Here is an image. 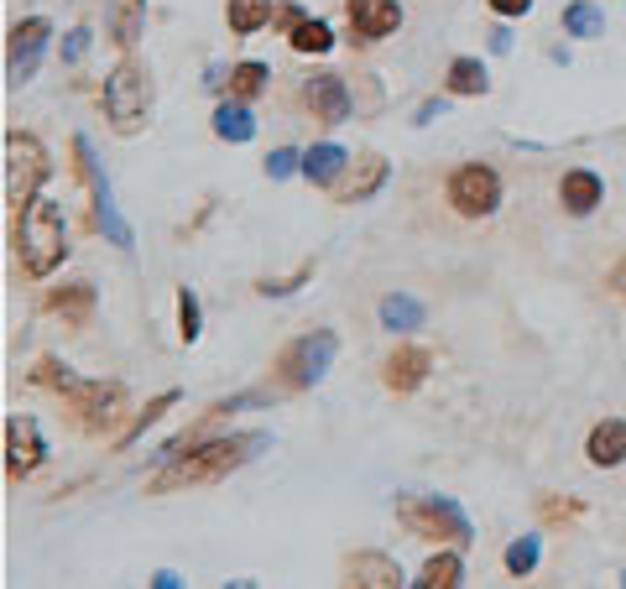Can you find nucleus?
I'll use <instances>...</instances> for the list:
<instances>
[{
	"mask_svg": "<svg viewBox=\"0 0 626 589\" xmlns=\"http://www.w3.org/2000/svg\"><path fill=\"white\" fill-rule=\"evenodd\" d=\"M89 52V26H73L69 37H63V63H79Z\"/></svg>",
	"mask_w": 626,
	"mask_h": 589,
	"instance_id": "f704fd0d",
	"label": "nucleus"
},
{
	"mask_svg": "<svg viewBox=\"0 0 626 589\" xmlns=\"http://www.w3.org/2000/svg\"><path fill=\"white\" fill-rule=\"evenodd\" d=\"M339 354V339L329 329H313L303 334V339H292L288 354H282V376H288V386H318V381L329 376V365H335Z\"/></svg>",
	"mask_w": 626,
	"mask_h": 589,
	"instance_id": "1a4fd4ad",
	"label": "nucleus"
},
{
	"mask_svg": "<svg viewBox=\"0 0 626 589\" xmlns=\"http://www.w3.org/2000/svg\"><path fill=\"white\" fill-rule=\"evenodd\" d=\"M43 459H48L43 428L32 423V418H22V412H11V418H5V470L32 474V470H43Z\"/></svg>",
	"mask_w": 626,
	"mask_h": 589,
	"instance_id": "9b49d317",
	"label": "nucleus"
},
{
	"mask_svg": "<svg viewBox=\"0 0 626 589\" xmlns=\"http://www.w3.org/2000/svg\"><path fill=\"white\" fill-rule=\"evenodd\" d=\"M43 183H48V152H43V142L11 131L5 136V204L22 209L26 199L43 193Z\"/></svg>",
	"mask_w": 626,
	"mask_h": 589,
	"instance_id": "423d86ee",
	"label": "nucleus"
},
{
	"mask_svg": "<svg viewBox=\"0 0 626 589\" xmlns=\"http://www.w3.org/2000/svg\"><path fill=\"white\" fill-rule=\"evenodd\" d=\"M16 256L32 277H52L69 256V219H63V204L48 189L37 199H26L22 214H16Z\"/></svg>",
	"mask_w": 626,
	"mask_h": 589,
	"instance_id": "f03ea898",
	"label": "nucleus"
},
{
	"mask_svg": "<svg viewBox=\"0 0 626 589\" xmlns=\"http://www.w3.org/2000/svg\"><path fill=\"white\" fill-rule=\"evenodd\" d=\"M292 172H303V152H292V146H277V152L266 157V178H272V183H282V178H292Z\"/></svg>",
	"mask_w": 626,
	"mask_h": 589,
	"instance_id": "473e14b6",
	"label": "nucleus"
},
{
	"mask_svg": "<svg viewBox=\"0 0 626 589\" xmlns=\"http://www.w3.org/2000/svg\"><path fill=\"white\" fill-rule=\"evenodd\" d=\"M444 110H449L444 99H423V105H418V125H429V120H438Z\"/></svg>",
	"mask_w": 626,
	"mask_h": 589,
	"instance_id": "e433bc0d",
	"label": "nucleus"
},
{
	"mask_svg": "<svg viewBox=\"0 0 626 589\" xmlns=\"http://www.w3.org/2000/svg\"><path fill=\"white\" fill-rule=\"evenodd\" d=\"M178 334H183V345H193L198 334H204V308H198V292H178Z\"/></svg>",
	"mask_w": 626,
	"mask_h": 589,
	"instance_id": "c85d7f7f",
	"label": "nucleus"
},
{
	"mask_svg": "<svg viewBox=\"0 0 626 589\" xmlns=\"http://www.w3.org/2000/svg\"><path fill=\"white\" fill-rule=\"evenodd\" d=\"M262 448H272V433H230V438H209V444L189 448V454H168L162 459V474L152 480V491H178V485H209V480H225L241 465H251Z\"/></svg>",
	"mask_w": 626,
	"mask_h": 589,
	"instance_id": "f257e3e1",
	"label": "nucleus"
},
{
	"mask_svg": "<svg viewBox=\"0 0 626 589\" xmlns=\"http://www.w3.org/2000/svg\"><path fill=\"white\" fill-rule=\"evenodd\" d=\"M585 459H590L595 470H616V465H626V418H605V423L590 428V438H585Z\"/></svg>",
	"mask_w": 626,
	"mask_h": 589,
	"instance_id": "ddd939ff",
	"label": "nucleus"
},
{
	"mask_svg": "<svg viewBox=\"0 0 626 589\" xmlns=\"http://www.w3.org/2000/svg\"><path fill=\"white\" fill-rule=\"evenodd\" d=\"M345 16H350L356 43H382V37H392L402 26V5L397 0H350Z\"/></svg>",
	"mask_w": 626,
	"mask_h": 589,
	"instance_id": "f8f14e48",
	"label": "nucleus"
},
{
	"mask_svg": "<svg viewBox=\"0 0 626 589\" xmlns=\"http://www.w3.org/2000/svg\"><path fill=\"white\" fill-rule=\"evenodd\" d=\"M449 204H455V214H465V219L496 214V204H502V172L485 167V163L455 167V178H449Z\"/></svg>",
	"mask_w": 626,
	"mask_h": 589,
	"instance_id": "6e6552de",
	"label": "nucleus"
},
{
	"mask_svg": "<svg viewBox=\"0 0 626 589\" xmlns=\"http://www.w3.org/2000/svg\"><path fill=\"white\" fill-rule=\"evenodd\" d=\"M491 52H511V32H506V26L491 32Z\"/></svg>",
	"mask_w": 626,
	"mask_h": 589,
	"instance_id": "58836bf2",
	"label": "nucleus"
},
{
	"mask_svg": "<svg viewBox=\"0 0 626 589\" xmlns=\"http://www.w3.org/2000/svg\"><path fill=\"white\" fill-rule=\"evenodd\" d=\"M564 32L590 43V37H601L605 32V11L595 0H575V5H564Z\"/></svg>",
	"mask_w": 626,
	"mask_h": 589,
	"instance_id": "b1692460",
	"label": "nucleus"
},
{
	"mask_svg": "<svg viewBox=\"0 0 626 589\" xmlns=\"http://www.w3.org/2000/svg\"><path fill=\"white\" fill-rule=\"evenodd\" d=\"M622 585H626V568H622Z\"/></svg>",
	"mask_w": 626,
	"mask_h": 589,
	"instance_id": "ea45409f",
	"label": "nucleus"
},
{
	"mask_svg": "<svg viewBox=\"0 0 626 589\" xmlns=\"http://www.w3.org/2000/svg\"><path fill=\"white\" fill-rule=\"evenodd\" d=\"M215 136L219 142H251V136H256V116H251V105H245V99H225V105H219L215 110Z\"/></svg>",
	"mask_w": 626,
	"mask_h": 589,
	"instance_id": "412c9836",
	"label": "nucleus"
},
{
	"mask_svg": "<svg viewBox=\"0 0 626 589\" xmlns=\"http://www.w3.org/2000/svg\"><path fill=\"white\" fill-rule=\"evenodd\" d=\"M48 308H52V313H63L69 324H84V318H89V308H95V287L73 283V287H63V292H52Z\"/></svg>",
	"mask_w": 626,
	"mask_h": 589,
	"instance_id": "a878e982",
	"label": "nucleus"
},
{
	"mask_svg": "<svg viewBox=\"0 0 626 589\" xmlns=\"http://www.w3.org/2000/svg\"><path fill=\"white\" fill-rule=\"evenodd\" d=\"M309 105H313V116L329 120V125L350 120V89H345V79H339V73H313L309 79Z\"/></svg>",
	"mask_w": 626,
	"mask_h": 589,
	"instance_id": "2eb2a0df",
	"label": "nucleus"
},
{
	"mask_svg": "<svg viewBox=\"0 0 626 589\" xmlns=\"http://www.w3.org/2000/svg\"><path fill=\"white\" fill-rule=\"evenodd\" d=\"M73 152H79V163H84V178H89V189H95V225H99V236L110 240V245H121V251H131V245H136V236H131V225L121 219V204H116V183L105 178L95 142H89V136H79V142H73Z\"/></svg>",
	"mask_w": 626,
	"mask_h": 589,
	"instance_id": "0eeeda50",
	"label": "nucleus"
},
{
	"mask_svg": "<svg viewBox=\"0 0 626 589\" xmlns=\"http://www.w3.org/2000/svg\"><path fill=\"white\" fill-rule=\"evenodd\" d=\"M105 26H110V37H116L121 48H136L146 32V0H110Z\"/></svg>",
	"mask_w": 626,
	"mask_h": 589,
	"instance_id": "a211bd4d",
	"label": "nucleus"
},
{
	"mask_svg": "<svg viewBox=\"0 0 626 589\" xmlns=\"http://www.w3.org/2000/svg\"><path fill=\"white\" fill-rule=\"evenodd\" d=\"M292 52H329L335 48V32H329V26L324 22H309V16H303V22L292 26Z\"/></svg>",
	"mask_w": 626,
	"mask_h": 589,
	"instance_id": "cd10ccee",
	"label": "nucleus"
},
{
	"mask_svg": "<svg viewBox=\"0 0 626 589\" xmlns=\"http://www.w3.org/2000/svg\"><path fill=\"white\" fill-rule=\"evenodd\" d=\"M386 172H392V167H386L382 157H371V163H365V178H361V183H356L350 193H345V204H365V199H371V193L386 183Z\"/></svg>",
	"mask_w": 626,
	"mask_h": 589,
	"instance_id": "7c9ffc66",
	"label": "nucleus"
},
{
	"mask_svg": "<svg viewBox=\"0 0 626 589\" xmlns=\"http://www.w3.org/2000/svg\"><path fill=\"white\" fill-rule=\"evenodd\" d=\"M43 381L58 386V392H63V397L84 412V423H89V428L116 423V418H121V407H125V386H121V381H79L69 365H58V360H43Z\"/></svg>",
	"mask_w": 626,
	"mask_h": 589,
	"instance_id": "20e7f679",
	"label": "nucleus"
},
{
	"mask_svg": "<svg viewBox=\"0 0 626 589\" xmlns=\"http://www.w3.org/2000/svg\"><path fill=\"white\" fill-rule=\"evenodd\" d=\"M491 89V73L481 58H455L449 63V95H485Z\"/></svg>",
	"mask_w": 626,
	"mask_h": 589,
	"instance_id": "393cba45",
	"label": "nucleus"
},
{
	"mask_svg": "<svg viewBox=\"0 0 626 589\" xmlns=\"http://www.w3.org/2000/svg\"><path fill=\"white\" fill-rule=\"evenodd\" d=\"M397 521L408 527L412 538H449L459 548L475 538V527L459 512L455 495H397Z\"/></svg>",
	"mask_w": 626,
	"mask_h": 589,
	"instance_id": "7ed1b4c3",
	"label": "nucleus"
},
{
	"mask_svg": "<svg viewBox=\"0 0 626 589\" xmlns=\"http://www.w3.org/2000/svg\"><path fill=\"white\" fill-rule=\"evenodd\" d=\"M538 553H543V548H538V538H517L511 548H506V568L522 579V574H532V568H538Z\"/></svg>",
	"mask_w": 626,
	"mask_h": 589,
	"instance_id": "c756f323",
	"label": "nucleus"
},
{
	"mask_svg": "<svg viewBox=\"0 0 626 589\" xmlns=\"http://www.w3.org/2000/svg\"><path fill=\"white\" fill-rule=\"evenodd\" d=\"M168 407H178V392H162V397H157V401H146V412H142V418H136V423H131V433H125L121 444H136V438H142L146 428L157 423V418H162Z\"/></svg>",
	"mask_w": 626,
	"mask_h": 589,
	"instance_id": "2f4dec72",
	"label": "nucleus"
},
{
	"mask_svg": "<svg viewBox=\"0 0 626 589\" xmlns=\"http://www.w3.org/2000/svg\"><path fill=\"white\" fill-rule=\"evenodd\" d=\"M313 277V266H303V272H298V277H277V283H272V277H266L262 287H256V292H262V298H288V292H298V287L309 283Z\"/></svg>",
	"mask_w": 626,
	"mask_h": 589,
	"instance_id": "72a5a7b5",
	"label": "nucleus"
},
{
	"mask_svg": "<svg viewBox=\"0 0 626 589\" xmlns=\"http://www.w3.org/2000/svg\"><path fill=\"white\" fill-rule=\"evenodd\" d=\"M266 79H272V69L256 63V58H245V63L230 69V95H236V99H256L266 89Z\"/></svg>",
	"mask_w": 626,
	"mask_h": 589,
	"instance_id": "bb28decb",
	"label": "nucleus"
},
{
	"mask_svg": "<svg viewBox=\"0 0 626 589\" xmlns=\"http://www.w3.org/2000/svg\"><path fill=\"white\" fill-rule=\"evenodd\" d=\"M429 365H434L429 350L402 345V350H392V360H386V386H392V392H418V386L429 381Z\"/></svg>",
	"mask_w": 626,
	"mask_h": 589,
	"instance_id": "dca6fc26",
	"label": "nucleus"
},
{
	"mask_svg": "<svg viewBox=\"0 0 626 589\" xmlns=\"http://www.w3.org/2000/svg\"><path fill=\"white\" fill-rule=\"evenodd\" d=\"M491 11H496V16H528L532 0H491Z\"/></svg>",
	"mask_w": 626,
	"mask_h": 589,
	"instance_id": "c9c22d12",
	"label": "nucleus"
},
{
	"mask_svg": "<svg viewBox=\"0 0 626 589\" xmlns=\"http://www.w3.org/2000/svg\"><path fill=\"white\" fill-rule=\"evenodd\" d=\"M152 585H157V589H178V585H183V579H178L172 568H157V574H152Z\"/></svg>",
	"mask_w": 626,
	"mask_h": 589,
	"instance_id": "4c0bfd02",
	"label": "nucleus"
},
{
	"mask_svg": "<svg viewBox=\"0 0 626 589\" xmlns=\"http://www.w3.org/2000/svg\"><path fill=\"white\" fill-rule=\"evenodd\" d=\"M345 167H350V152H345V146H335V142H318V146H309V152H303V178H309V183H318V189H324V183H335Z\"/></svg>",
	"mask_w": 626,
	"mask_h": 589,
	"instance_id": "aec40b11",
	"label": "nucleus"
},
{
	"mask_svg": "<svg viewBox=\"0 0 626 589\" xmlns=\"http://www.w3.org/2000/svg\"><path fill=\"white\" fill-rule=\"evenodd\" d=\"M350 585L392 589V585H408V579H402L397 558H386V553H356V558H350Z\"/></svg>",
	"mask_w": 626,
	"mask_h": 589,
	"instance_id": "f3484780",
	"label": "nucleus"
},
{
	"mask_svg": "<svg viewBox=\"0 0 626 589\" xmlns=\"http://www.w3.org/2000/svg\"><path fill=\"white\" fill-rule=\"evenodd\" d=\"M272 11H277L272 0H230V5H225V22H230L236 37H251V32H262V26L272 22Z\"/></svg>",
	"mask_w": 626,
	"mask_h": 589,
	"instance_id": "4be33fe9",
	"label": "nucleus"
},
{
	"mask_svg": "<svg viewBox=\"0 0 626 589\" xmlns=\"http://www.w3.org/2000/svg\"><path fill=\"white\" fill-rule=\"evenodd\" d=\"M605 199V183L590 172V167H569L564 172V183H558V204L575 214V219H585V214H595Z\"/></svg>",
	"mask_w": 626,
	"mask_h": 589,
	"instance_id": "4468645a",
	"label": "nucleus"
},
{
	"mask_svg": "<svg viewBox=\"0 0 626 589\" xmlns=\"http://www.w3.org/2000/svg\"><path fill=\"white\" fill-rule=\"evenodd\" d=\"M376 313H382L386 334H412V329H423V318H429V308L418 303V298H408V292H386Z\"/></svg>",
	"mask_w": 626,
	"mask_h": 589,
	"instance_id": "6ab92c4d",
	"label": "nucleus"
},
{
	"mask_svg": "<svg viewBox=\"0 0 626 589\" xmlns=\"http://www.w3.org/2000/svg\"><path fill=\"white\" fill-rule=\"evenodd\" d=\"M48 43H52V22H48V16H26V22L11 26V48H5V84H11V89H22L26 79L37 73Z\"/></svg>",
	"mask_w": 626,
	"mask_h": 589,
	"instance_id": "9d476101",
	"label": "nucleus"
},
{
	"mask_svg": "<svg viewBox=\"0 0 626 589\" xmlns=\"http://www.w3.org/2000/svg\"><path fill=\"white\" fill-rule=\"evenodd\" d=\"M146 110H152V79H146V69H136L125 58V63L105 73V116H110V125L121 136H136L146 125Z\"/></svg>",
	"mask_w": 626,
	"mask_h": 589,
	"instance_id": "39448f33",
	"label": "nucleus"
},
{
	"mask_svg": "<svg viewBox=\"0 0 626 589\" xmlns=\"http://www.w3.org/2000/svg\"><path fill=\"white\" fill-rule=\"evenodd\" d=\"M412 585H423V589H455V585H465V558H459V553H434Z\"/></svg>",
	"mask_w": 626,
	"mask_h": 589,
	"instance_id": "5701e85b",
	"label": "nucleus"
}]
</instances>
